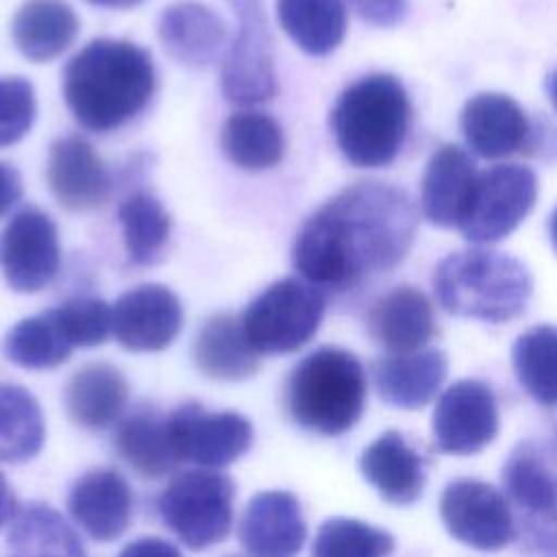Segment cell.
<instances>
[{
	"label": "cell",
	"mask_w": 557,
	"mask_h": 557,
	"mask_svg": "<svg viewBox=\"0 0 557 557\" xmlns=\"http://www.w3.org/2000/svg\"><path fill=\"white\" fill-rule=\"evenodd\" d=\"M418 211L407 191L359 181L318 207L292 248L298 274L320 292H346L392 272L411 250Z\"/></svg>",
	"instance_id": "obj_1"
},
{
	"label": "cell",
	"mask_w": 557,
	"mask_h": 557,
	"mask_svg": "<svg viewBox=\"0 0 557 557\" xmlns=\"http://www.w3.org/2000/svg\"><path fill=\"white\" fill-rule=\"evenodd\" d=\"M63 98L74 120L91 133H113L150 102L157 72L146 48L115 37L83 46L63 67Z\"/></svg>",
	"instance_id": "obj_2"
},
{
	"label": "cell",
	"mask_w": 557,
	"mask_h": 557,
	"mask_svg": "<svg viewBox=\"0 0 557 557\" xmlns=\"http://www.w3.org/2000/svg\"><path fill=\"white\" fill-rule=\"evenodd\" d=\"M329 124L346 161L357 168H385L409 133V94L392 74H368L339 94Z\"/></svg>",
	"instance_id": "obj_3"
},
{
	"label": "cell",
	"mask_w": 557,
	"mask_h": 557,
	"mask_svg": "<svg viewBox=\"0 0 557 557\" xmlns=\"http://www.w3.org/2000/svg\"><path fill=\"white\" fill-rule=\"evenodd\" d=\"M361 361L337 346H322L302 357L285 379L283 403L289 420L318 435L350 431L366 407Z\"/></svg>",
	"instance_id": "obj_4"
},
{
	"label": "cell",
	"mask_w": 557,
	"mask_h": 557,
	"mask_svg": "<svg viewBox=\"0 0 557 557\" xmlns=\"http://www.w3.org/2000/svg\"><path fill=\"white\" fill-rule=\"evenodd\" d=\"M437 302L455 315L483 322L518 318L533 294L527 265L487 248L459 250L444 257L433 274Z\"/></svg>",
	"instance_id": "obj_5"
},
{
	"label": "cell",
	"mask_w": 557,
	"mask_h": 557,
	"mask_svg": "<svg viewBox=\"0 0 557 557\" xmlns=\"http://www.w3.org/2000/svg\"><path fill=\"white\" fill-rule=\"evenodd\" d=\"M503 487L518 513L520 546L535 557H557V431L550 440H524L509 453Z\"/></svg>",
	"instance_id": "obj_6"
},
{
	"label": "cell",
	"mask_w": 557,
	"mask_h": 557,
	"mask_svg": "<svg viewBox=\"0 0 557 557\" xmlns=\"http://www.w3.org/2000/svg\"><path fill=\"white\" fill-rule=\"evenodd\" d=\"M235 483L220 470L176 472L157 498L163 524L191 550L220 544L233 527Z\"/></svg>",
	"instance_id": "obj_7"
},
{
	"label": "cell",
	"mask_w": 557,
	"mask_h": 557,
	"mask_svg": "<svg viewBox=\"0 0 557 557\" xmlns=\"http://www.w3.org/2000/svg\"><path fill=\"white\" fill-rule=\"evenodd\" d=\"M324 318V294L287 276L268 285L242 315L244 333L259 355H287L309 344Z\"/></svg>",
	"instance_id": "obj_8"
},
{
	"label": "cell",
	"mask_w": 557,
	"mask_h": 557,
	"mask_svg": "<svg viewBox=\"0 0 557 557\" xmlns=\"http://www.w3.org/2000/svg\"><path fill=\"white\" fill-rule=\"evenodd\" d=\"M237 15L233 37L220 72V87L233 104L268 102L278 91L274 41L261 0H226Z\"/></svg>",
	"instance_id": "obj_9"
},
{
	"label": "cell",
	"mask_w": 557,
	"mask_h": 557,
	"mask_svg": "<svg viewBox=\"0 0 557 557\" xmlns=\"http://www.w3.org/2000/svg\"><path fill=\"white\" fill-rule=\"evenodd\" d=\"M535 198L537 178L533 170L518 163L492 165L479 172L459 231L468 242L494 244L524 222Z\"/></svg>",
	"instance_id": "obj_10"
},
{
	"label": "cell",
	"mask_w": 557,
	"mask_h": 557,
	"mask_svg": "<svg viewBox=\"0 0 557 557\" xmlns=\"http://www.w3.org/2000/svg\"><path fill=\"white\" fill-rule=\"evenodd\" d=\"M61 270V242L54 220L28 205L0 231V272L20 294L48 287Z\"/></svg>",
	"instance_id": "obj_11"
},
{
	"label": "cell",
	"mask_w": 557,
	"mask_h": 557,
	"mask_svg": "<svg viewBox=\"0 0 557 557\" xmlns=\"http://www.w3.org/2000/svg\"><path fill=\"white\" fill-rule=\"evenodd\" d=\"M440 516L457 542L476 550H500L516 537L509 500L476 479L450 481L440 498Z\"/></svg>",
	"instance_id": "obj_12"
},
{
	"label": "cell",
	"mask_w": 557,
	"mask_h": 557,
	"mask_svg": "<svg viewBox=\"0 0 557 557\" xmlns=\"http://www.w3.org/2000/svg\"><path fill=\"white\" fill-rule=\"evenodd\" d=\"M178 455L198 468L220 470L237 461L252 444V424L237 411H207L185 400L168 411Z\"/></svg>",
	"instance_id": "obj_13"
},
{
	"label": "cell",
	"mask_w": 557,
	"mask_h": 557,
	"mask_svg": "<svg viewBox=\"0 0 557 557\" xmlns=\"http://www.w3.org/2000/svg\"><path fill=\"white\" fill-rule=\"evenodd\" d=\"M498 407L492 389L476 379L455 381L433 409V442L448 455H474L498 433Z\"/></svg>",
	"instance_id": "obj_14"
},
{
	"label": "cell",
	"mask_w": 557,
	"mask_h": 557,
	"mask_svg": "<svg viewBox=\"0 0 557 557\" xmlns=\"http://www.w3.org/2000/svg\"><path fill=\"white\" fill-rule=\"evenodd\" d=\"M183 326L178 296L159 283H144L124 292L111 307V335L131 352L168 348Z\"/></svg>",
	"instance_id": "obj_15"
},
{
	"label": "cell",
	"mask_w": 557,
	"mask_h": 557,
	"mask_svg": "<svg viewBox=\"0 0 557 557\" xmlns=\"http://www.w3.org/2000/svg\"><path fill=\"white\" fill-rule=\"evenodd\" d=\"M237 537L250 557H296L307 540L298 498L285 490L255 494L242 513Z\"/></svg>",
	"instance_id": "obj_16"
},
{
	"label": "cell",
	"mask_w": 557,
	"mask_h": 557,
	"mask_svg": "<svg viewBox=\"0 0 557 557\" xmlns=\"http://www.w3.org/2000/svg\"><path fill=\"white\" fill-rule=\"evenodd\" d=\"M133 490L113 468H91L67 492L72 520L96 542H113L126 533L133 518Z\"/></svg>",
	"instance_id": "obj_17"
},
{
	"label": "cell",
	"mask_w": 557,
	"mask_h": 557,
	"mask_svg": "<svg viewBox=\"0 0 557 557\" xmlns=\"http://www.w3.org/2000/svg\"><path fill=\"white\" fill-rule=\"evenodd\" d=\"M46 183L54 200L70 211L100 207L111 191V176L83 137H61L48 150Z\"/></svg>",
	"instance_id": "obj_18"
},
{
	"label": "cell",
	"mask_w": 557,
	"mask_h": 557,
	"mask_svg": "<svg viewBox=\"0 0 557 557\" xmlns=\"http://www.w3.org/2000/svg\"><path fill=\"white\" fill-rule=\"evenodd\" d=\"M111 444L120 459L144 479H161L183 463L168 413L154 405H137L126 411L115 424Z\"/></svg>",
	"instance_id": "obj_19"
},
{
	"label": "cell",
	"mask_w": 557,
	"mask_h": 557,
	"mask_svg": "<svg viewBox=\"0 0 557 557\" xmlns=\"http://www.w3.org/2000/svg\"><path fill=\"white\" fill-rule=\"evenodd\" d=\"M366 326L387 355L422 350L435 333L431 300L418 287H394L370 305Z\"/></svg>",
	"instance_id": "obj_20"
},
{
	"label": "cell",
	"mask_w": 557,
	"mask_h": 557,
	"mask_svg": "<svg viewBox=\"0 0 557 557\" xmlns=\"http://www.w3.org/2000/svg\"><path fill=\"white\" fill-rule=\"evenodd\" d=\"M476 176L479 170L461 146H440L431 154L422 174L420 207L424 218L442 228H459L468 211Z\"/></svg>",
	"instance_id": "obj_21"
},
{
	"label": "cell",
	"mask_w": 557,
	"mask_h": 557,
	"mask_svg": "<svg viewBox=\"0 0 557 557\" xmlns=\"http://www.w3.org/2000/svg\"><path fill=\"white\" fill-rule=\"evenodd\" d=\"M461 133L474 154L503 159L529 144L531 124L513 98L476 94L461 109Z\"/></svg>",
	"instance_id": "obj_22"
},
{
	"label": "cell",
	"mask_w": 557,
	"mask_h": 557,
	"mask_svg": "<svg viewBox=\"0 0 557 557\" xmlns=\"http://www.w3.org/2000/svg\"><path fill=\"white\" fill-rule=\"evenodd\" d=\"M361 476L392 505L416 503L426 483V459L398 431H385L359 457Z\"/></svg>",
	"instance_id": "obj_23"
},
{
	"label": "cell",
	"mask_w": 557,
	"mask_h": 557,
	"mask_svg": "<svg viewBox=\"0 0 557 557\" xmlns=\"http://www.w3.org/2000/svg\"><path fill=\"white\" fill-rule=\"evenodd\" d=\"M157 35L174 61L187 67H207L226 46L228 28L207 4L183 0L161 11Z\"/></svg>",
	"instance_id": "obj_24"
},
{
	"label": "cell",
	"mask_w": 557,
	"mask_h": 557,
	"mask_svg": "<svg viewBox=\"0 0 557 557\" xmlns=\"http://www.w3.org/2000/svg\"><path fill=\"white\" fill-rule=\"evenodd\" d=\"M128 381L111 363L94 361L78 368L65 383L63 405L70 420L89 431H102L126 413Z\"/></svg>",
	"instance_id": "obj_25"
},
{
	"label": "cell",
	"mask_w": 557,
	"mask_h": 557,
	"mask_svg": "<svg viewBox=\"0 0 557 557\" xmlns=\"http://www.w3.org/2000/svg\"><path fill=\"white\" fill-rule=\"evenodd\" d=\"M446 355L429 348L376 359L372 363V381L387 405L420 409L435 398L446 379Z\"/></svg>",
	"instance_id": "obj_26"
},
{
	"label": "cell",
	"mask_w": 557,
	"mask_h": 557,
	"mask_svg": "<svg viewBox=\"0 0 557 557\" xmlns=\"http://www.w3.org/2000/svg\"><path fill=\"white\" fill-rule=\"evenodd\" d=\"M191 357L211 381H244L257 374L261 355L250 346L239 315L215 313L198 329Z\"/></svg>",
	"instance_id": "obj_27"
},
{
	"label": "cell",
	"mask_w": 557,
	"mask_h": 557,
	"mask_svg": "<svg viewBox=\"0 0 557 557\" xmlns=\"http://www.w3.org/2000/svg\"><path fill=\"white\" fill-rule=\"evenodd\" d=\"M78 30V15L65 0H24L11 20V39L33 63L57 59L74 44Z\"/></svg>",
	"instance_id": "obj_28"
},
{
	"label": "cell",
	"mask_w": 557,
	"mask_h": 557,
	"mask_svg": "<svg viewBox=\"0 0 557 557\" xmlns=\"http://www.w3.org/2000/svg\"><path fill=\"white\" fill-rule=\"evenodd\" d=\"M7 546L11 557H87L76 529L48 503H24L15 509Z\"/></svg>",
	"instance_id": "obj_29"
},
{
	"label": "cell",
	"mask_w": 557,
	"mask_h": 557,
	"mask_svg": "<svg viewBox=\"0 0 557 557\" xmlns=\"http://www.w3.org/2000/svg\"><path fill=\"white\" fill-rule=\"evenodd\" d=\"M276 15L287 37L311 57L331 54L346 35V0H276Z\"/></svg>",
	"instance_id": "obj_30"
},
{
	"label": "cell",
	"mask_w": 557,
	"mask_h": 557,
	"mask_svg": "<svg viewBox=\"0 0 557 557\" xmlns=\"http://www.w3.org/2000/svg\"><path fill=\"white\" fill-rule=\"evenodd\" d=\"M220 148L226 159L250 172L274 168L285 154L281 124L263 111H237L220 128Z\"/></svg>",
	"instance_id": "obj_31"
},
{
	"label": "cell",
	"mask_w": 557,
	"mask_h": 557,
	"mask_svg": "<svg viewBox=\"0 0 557 557\" xmlns=\"http://www.w3.org/2000/svg\"><path fill=\"white\" fill-rule=\"evenodd\" d=\"M46 420L37 398L17 383L0 381V463H24L39 455Z\"/></svg>",
	"instance_id": "obj_32"
},
{
	"label": "cell",
	"mask_w": 557,
	"mask_h": 557,
	"mask_svg": "<svg viewBox=\"0 0 557 557\" xmlns=\"http://www.w3.org/2000/svg\"><path fill=\"white\" fill-rule=\"evenodd\" d=\"M126 257L133 265L154 263L170 239V213L150 191L137 189L117 207Z\"/></svg>",
	"instance_id": "obj_33"
},
{
	"label": "cell",
	"mask_w": 557,
	"mask_h": 557,
	"mask_svg": "<svg viewBox=\"0 0 557 557\" xmlns=\"http://www.w3.org/2000/svg\"><path fill=\"white\" fill-rule=\"evenodd\" d=\"M511 363L518 383L535 403L557 405V326L540 324L518 335Z\"/></svg>",
	"instance_id": "obj_34"
},
{
	"label": "cell",
	"mask_w": 557,
	"mask_h": 557,
	"mask_svg": "<svg viewBox=\"0 0 557 557\" xmlns=\"http://www.w3.org/2000/svg\"><path fill=\"white\" fill-rule=\"evenodd\" d=\"M74 346L59 326L52 309L20 320L4 337V355L26 370H50L65 363Z\"/></svg>",
	"instance_id": "obj_35"
},
{
	"label": "cell",
	"mask_w": 557,
	"mask_h": 557,
	"mask_svg": "<svg viewBox=\"0 0 557 557\" xmlns=\"http://www.w3.org/2000/svg\"><path fill=\"white\" fill-rule=\"evenodd\" d=\"M394 550L392 533L357 518H329L320 524L313 557H389Z\"/></svg>",
	"instance_id": "obj_36"
},
{
	"label": "cell",
	"mask_w": 557,
	"mask_h": 557,
	"mask_svg": "<svg viewBox=\"0 0 557 557\" xmlns=\"http://www.w3.org/2000/svg\"><path fill=\"white\" fill-rule=\"evenodd\" d=\"M52 313L74 348L100 346L111 335V307L98 296L67 298Z\"/></svg>",
	"instance_id": "obj_37"
},
{
	"label": "cell",
	"mask_w": 557,
	"mask_h": 557,
	"mask_svg": "<svg viewBox=\"0 0 557 557\" xmlns=\"http://www.w3.org/2000/svg\"><path fill=\"white\" fill-rule=\"evenodd\" d=\"M35 115L37 98L30 81L22 76L0 78V148L26 137Z\"/></svg>",
	"instance_id": "obj_38"
},
{
	"label": "cell",
	"mask_w": 557,
	"mask_h": 557,
	"mask_svg": "<svg viewBox=\"0 0 557 557\" xmlns=\"http://www.w3.org/2000/svg\"><path fill=\"white\" fill-rule=\"evenodd\" d=\"M361 22L379 28L398 26L409 13V0H348Z\"/></svg>",
	"instance_id": "obj_39"
},
{
	"label": "cell",
	"mask_w": 557,
	"mask_h": 557,
	"mask_svg": "<svg viewBox=\"0 0 557 557\" xmlns=\"http://www.w3.org/2000/svg\"><path fill=\"white\" fill-rule=\"evenodd\" d=\"M117 557H181V550L157 535H144L128 542Z\"/></svg>",
	"instance_id": "obj_40"
},
{
	"label": "cell",
	"mask_w": 557,
	"mask_h": 557,
	"mask_svg": "<svg viewBox=\"0 0 557 557\" xmlns=\"http://www.w3.org/2000/svg\"><path fill=\"white\" fill-rule=\"evenodd\" d=\"M22 198V178L20 172L0 161V218L9 213V209H13L17 205V200Z\"/></svg>",
	"instance_id": "obj_41"
},
{
	"label": "cell",
	"mask_w": 557,
	"mask_h": 557,
	"mask_svg": "<svg viewBox=\"0 0 557 557\" xmlns=\"http://www.w3.org/2000/svg\"><path fill=\"white\" fill-rule=\"evenodd\" d=\"M15 509H17V503H15L13 487L9 485V481L4 479V474L0 472V529L11 522Z\"/></svg>",
	"instance_id": "obj_42"
},
{
	"label": "cell",
	"mask_w": 557,
	"mask_h": 557,
	"mask_svg": "<svg viewBox=\"0 0 557 557\" xmlns=\"http://www.w3.org/2000/svg\"><path fill=\"white\" fill-rule=\"evenodd\" d=\"M94 7H104V9H133L141 4L144 0H87Z\"/></svg>",
	"instance_id": "obj_43"
},
{
	"label": "cell",
	"mask_w": 557,
	"mask_h": 557,
	"mask_svg": "<svg viewBox=\"0 0 557 557\" xmlns=\"http://www.w3.org/2000/svg\"><path fill=\"white\" fill-rule=\"evenodd\" d=\"M546 94H548V98H550L553 109L557 111V70L546 78Z\"/></svg>",
	"instance_id": "obj_44"
},
{
	"label": "cell",
	"mask_w": 557,
	"mask_h": 557,
	"mask_svg": "<svg viewBox=\"0 0 557 557\" xmlns=\"http://www.w3.org/2000/svg\"><path fill=\"white\" fill-rule=\"evenodd\" d=\"M548 235H550V244H553V248L557 252V207L553 209L550 220H548Z\"/></svg>",
	"instance_id": "obj_45"
}]
</instances>
